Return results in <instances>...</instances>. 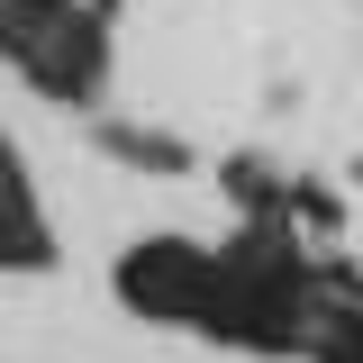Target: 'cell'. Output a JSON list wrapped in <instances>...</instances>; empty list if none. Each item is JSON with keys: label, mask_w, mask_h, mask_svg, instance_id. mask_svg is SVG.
<instances>
[{"label": "cell", "mask_w": 363, "mask_h": 363, "mask_svg": "<svg viewBox=\"0 0 363 363\" xmlns=\"http://www.w3.org/2000/svg\"><path fill=\"white\" fill-rule=\"evenodd\" d=\"M55 264V218L37 200V173L18 155V136L0 128V272H45Z\"/></svg>", "instance_id": "3"}, {"label": "cell", "mask_w": 363, "mask_h": 363, "mask_svg": "<svg viewBox=\"0 0 363 363\" xmlns=\"http://www.w3.org/2000/svg\"><path fill=\"white\" fill-rule=\"evenodd\" d=\"M0 9H9V0H0Z\"/></svg>", "instance_id": "5"}, {"label": "cell", "mask_w": 363, "mask_h": 363, "mask_svg": "<svg viewBox=\"0 0 363 363\" xmlns=\"http://www.w3.org/2000/svg\"><path fill=\"white\" fill-rule=\"evenodd\" d=\"M363 272L336 255V245H309L291 227H227L209 236V272H200V318L191 336H209L227 354L255 363H318L327 327L345 309Z\"/></svg>", "instance_id": "1"}, {"label": "cell", "mask_w": 363, "mask_h": 363, "mask_svg": "<svg viewBox=\"0 0 363 363\" xmlns=\"http://www.w3.org/2000/svg\"><path fill=\"white\" fill-rule=\"evenodd\" d=\"M318 363H363V281L345 291V309H336V327H327V345H318Z\"/></svg>", "instance_id": "4"}, {"label": "cell", "mask_w": 363, "mask_h": 363, "mask_svg": "<svg viewBox=\"0 0 363 363\" xmlns=\"http://www.w3.org/2000/svg\"><path fill=\"white\" fill-rule=\"evenodd\" d=\"M109 28H118V0H9L0 9V64L55 109H100L109 55H118Z\"/></svg>", "instance_id": "2"}]
</instances>
